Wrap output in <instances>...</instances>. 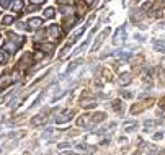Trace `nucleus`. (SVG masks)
<instances>
[{
  "mask_svg": "<svg viewBox=\"0 0 165 155\" xmlns=\"http://www.w3.org/2000/svg\"><path fill=\"white\" fill-rule=\"evenodd\" d=\"M10 36H12L13 39H12V41H8V43H5V44H3V51H7V52L13 54V52H16L18 46L23 44V38H16V36H13V34H10Z\"/></svg>",
  "mask_w": 165,
  "mask_h": 155,
  "instance_id": "nucleus-1",
  "label": "nucleus"
},
{
  "mask_svg": "<svg viewBox=\"0 0 165 155\" xmlns=\"http://www.w3.org/2000/svg\"><path fill=\"white\" fill-rule=\"evenodd\" d=\"M152 103H154L152 98H147V100H142V101H139V103H136V105L131 108V114H139V113H142L144 110H147V108H150Z\"/></svg>",
  "mask_w": 165,
  "mask_h": 155,
  "instance_id": "nucleus-2",
  "label": "nucleus"
},
{
  "mask_svg": "<svg viewBox=\"0 0 165 155\" xmlns=\"http://www.w3.org/2000/svg\"><path fill=\"white\" fill-rule=\"evenodd\" d=\"M80 105L85 108V110H88V108H93L96 103H95V100H93V96H90L88 93H85V95L82 96V100H80Z\"/></svg>",
  "mask_w": 165,
  "mask_h": 155,
  "instance_id": "nucleus-3",
  "label": "nucleus"
},
{
  "mask_svg": "<svg viewBox=\"0 0 165 155\" xmlns=\"http://www.w3.org/2000/svg\"><path fill=\"white\" fill-rule=\"evenodd\" d=\"M48 34H49L51 39H57V38H61L62 31H61V28H59L57 25H51L49 30H48Z\"/></svg>",
  "mask_w": 165,
  "mask_h": 155,
  "instance_id": "nucleus-4",
  "label": "nucleus"
},
{
  "mask_svg": "<svg viewBox=\"0 0 165 155\" xmlns=\"http://www.w3.org/2000/svg\"><path fill=\"white\" fill-rule=\"evenodd\" d=\"M46 118H48V113H39V114H36L35 118L31 119V126L33 128H36V126H39V124H43L44 121H46Z\"/></svg>",
  "mask_w": 165,
  "mask_h": 155,
  "instance_id": "nucleus-5",
  "label": "nucleus"
},
{
  "mask_svg": "<svg viewBox=\"0 0 165 155\" xmlns=\"http://www.w3.org/2000/svg\"><path fill=\"white\" fill-rule=\"evenodd\" d=\"M13 82V78L8 75V73H2V77H0V90H3V88H7L10 83Z\"/></svg>",
  "mask_w": 165,
  "mask_h": 155,
  "instance_id": "nucleus-6",
  "label": "nucleus"
},
{
  "mask_svg": "<svg viewBox=\"0 0 165 155\" xmlns=\"http://www.w3.org/2000/svg\"><path fill=\"white\" fill-rule=\"evenodd\" d=\"M74 114H75V113H74L72 110H69V111L62 113V114H61V116H59L57 119H56V121H57V124H62V123H67V121H70V118L74 116Z\"/></svg>",
  "mask_w": 165,
  "mask_h": 155,
  "instance_id": "nucleus-7",
  "label": "nucleus"
},
{
  "mask_svg": "<svg viewBox=\"0 0 165 155\" xmlns=\"http://www.w3.org/2000/svg\"><path fill=\"white\" fill-rule=\"evenodd\" d=\"M36 48H38V49H41L43 52H46V54H53L54 44H53V43H44V44H36Z\"/></svg>",
  "mask_w": 165,
  "mask_h": 155,
  "instance_id": "nucleus-8",
  "label": "nucleus"
},
{
  "mask_svg": "<svg viewBox=\"0 0 165 155\" xmlns=\"http://www.w3.org/2000/svg\"><path fill=\"white\" fill-rule=\"evenodd\" d=\"M105 121V113H95L92 116V124L88 126V128H92L93 124H98V123H103Z\"/></svg>",
  "mask_w": 165,
  "mask_h": 155,
  "instance_id": "nucleus-9",
  "label": "nucleus"
},
{
  "mask_svg": "<svg viewBox=\"0 0 165 155\" xmlns=\"http://www.w3.org/2000/svg\"><path fill=\"white\" fill-rule=\"evenodd\" d=\"M108 33H110V30H105V31H103V33H101L100 36H98V39H96V41H95V44H93V49H95V51L100 48V44L103 43V39L106 38V34H108Z\"/></svg>",
  "mask_w": 165,
  "mask_h": 155,
  "instance_id": "nucleus-10",
  "label": "nucleus"
},
{
  "mask_svg": "<svg viewBox=\"0 0 165 155\" xmlns=\"http://www.w3.org/2000/svg\"><path fill=\"white\" fill-rule=\"evenodd\" d=\"M30 61H31V52H26L23 57H21V61H20L18 65H20L21 69H26V67H28V62H30Z\"/></svg>",
  "mask_w": 165,
  "mask_h": 155,
  "instance_id": "nucleus-11",
  "label": "nucleus"
},
{
  "mask_svg": "<svg viewBox=\"0 0 165 155\" xmlns=\"http://www.w3.org/2000/svg\"><path fill=\"white\" fill-rule=\"evenodd\" d=\"M142 62H144V56H138V59H136V61L133 62V69H134L136 72H139V70H141Z\"/></svg>",
  "mask_w": 165,
  "mask_h": 155,
  "instance_id": "nucleus-12",
  "label": "nucleus"
},
{
  "mask_svg": "<svg viewBox=\"0 0 165 155\" xmlns=\"http://www.w3.org/2000/svg\"><path fill=\"white\" fill-rule=\"evenodd\" d=\"M28 25H30L31 28H41L43 26V18H30Z\"/></svg>",
  "mask_w": 165,
  "mask_h": 155,
  "instance_id": "nucleus-13",
  "label": "nucleus"
},
{
  "mask_svg": "<svg viewBox=\"0 0 165 155\" xmlns=\"http://www.w3.org/2000/svg\"><path fill=\"white\" fill-rule=\"evenodd\" d=\"M12 7L13 11H20L21 8H23V0H13V3L10 5Z\"/></svg>",
  "mask_w": 165,
  "mask_h": 155,
  "instance_id": "nucleus-14",
  "label": "nucleus"
},
{
  "mask_svg": "<svg viewBox=\"0 0 165 155\" xmlns=\"http://www.w3.org/2000/svg\"><path fill=\"white\" fill-rule=\"evenodd\" d=\"M119 82H121V85H129L131 83V73H123Z\"/></svg>",
  "mask_w": 165,
  "mask_h": 155,
  "instance_id": "nucleus-15",
  "label": "nucleus"
},
{
  "mask_svg": "<svg viewBox=\"0 0 165 155\" xmlns=\"http://www.w3.org/2000/svg\"><path fill=\"white\" fill-rule=\"evenodd\" d=\"M88 118L90 116H87V114L82 116V118H78L77 119V126H88Z\"/></svg>",
  "mask_w": 165,
  "mask_h": 155,
  "instance_id": "nucleus-16",
  "label": "nucleus"
},
{
  "mask_svg": "<svg viewBox=\"0 0 165 155\" xmlns=\"http://www.w3.org/2000/svg\"><path fill=\"white\" fill-rule=\"evenodd\" d=\"M54 13H56L54 8H46L44 10V18H54Z\"/></svg>",
  "mask_w": 165,
  "mask_h": 155,
  "instance_id": "nucleus-17",
  "label": "nucleus"
},
{
  "mask_svg": "<svg viewBox=\"0 0 165 155\" xmlns=\"http://www.w3.org/2000/svg\"><path fill=\"white\" fill-rule=\"evenodd\" d=\"M113 110L118 111V113H123V106H121V101H119V100L113 101Z\"/></svg>",
  "mask_w": 165,
  "mask_h": 155,
  "instance_id": "nucleus-18",
  "label": "nucleus"
},
{
  "mask_svg": "<svg viewBox=\"0 0 165 155\" xmlns=\"http://www.w3.org/2000/svg\"><path fill=\"white\" fill-rule=\"evenodd\" d=\"M77 149H78V150H85V152H88V153L93 152V147H88V145H85V144H78Z\"/></svg>",
  "mask_w": 165,
  "mask_h": 155,
  "instance_id": "nucleus-19",
  "label": "nucleus"
},
{
  "mask_svg": "<svg viewBox=\"0 0 165 155\" xmlns=\"http://www.w3.org/2000/svg\"><path fill=\"white\" fill-rule=\"evenodd\" d=\"M85 10H87V7H85L83 3H78V7H77V15H85Z\"/></svg>",
  "mask_w": 165,
  "mask_h": 155,
  "instance_id": "nucleus-20",
  "label": "nucleus"
},
{
  "mask_svg": "<svg viewBox=\"0 0 165 155\" xmlns=\"http://www.w3.org/2000/svg\"><path fill=\"white\" fill-rule=\"evenodd\" d=\"M61 11H62V13H64V15H72V8L70 7H66V5H62V7H61Z\"/></svg>",
  "mask_w": 165,
  "mask_h": 155,
  "instance_id": "nucleus-21",
  "label": "nucleus"
},
{
  "mask_svg": "<svg viewBox=\"0 0 165 155\" xmlns=\"http://www.w3.org/2000/svg\"><path fill=\"white\" fill-rule=\"evenodd\" d=\"M69 49H70V44H69V46H66V48L62 49V52H61V56H59L61 59H64V57H66L67 54H69Z\"/></svg>",
  "mask_w": 165,
  "mask_h": 155,
  "instance_id": "nucleus-22",
  "label": "nucleus"
},
{
  "mask_svg": "<svg viewBox=\"0 0 165 155\" xmlns=\"http://www.w3.org/2000/svg\"><path fill=\"white\" fill-rule=\"evenodd\" d=\"M13 23V16H3V25H12Z\"/></svg>",
  "mask_w": 165,
  "mask_h": 155,
  "instance_id": "nucleus-23",
  "label": "nucleus"
},
{
  "mask_svg": "<svg viewBox=\"0 0 165 155\" xmlns=\"http://www.w3.org/2000/svg\"><path fill=\"white\" fill-rule=\"evenodd\" d=\"M103 77H105V80H108V82H111V72H110V70H106V69H103Z\"/></svg>",
  "mask_w": 165,
  "mask_h": 155,
  "instance_id": "nucleus-24",
  "label": "nucleus"
},
{
  "mask_svg": "<svg viewBox=\"0 0 165 155\" xmlns=\"http://www.w3.org/2000/svg\"><path fill=\"white\" fill-rule=\"evenodd\" d=\"M0 3H2L3 8H8L10 7V0H0Z\"/></svg>",
  "mask_w": 165,
  "mask_h": 155,
  "instance_id": "nucleus-25",
  "label": "nucleus"
},
{
  "mask_svg": "<svg viewBox=\"0 0 165 155\" xmlns=\"http://www.w3.org/2000/svg\"><path fill=\"white\" fill-rule=\"evenodd\" d=\"M57 2H59L61 5H70V3L74 2V0H57Z\"/></svg>",
  "mask_w": 165,
  "mask_h": 155,
  "instance_id": "nucleus-26",
  "label": "nucleus"
},
{
  "mask_svg": "<svg viewBox=\"0 0 165 155\" xmlns=\"http://www.w3.org/2000/svg\"><path fill=\"white\" fill-rule=\"evenodd\" d=\"M159 106H160L162 110H165V96H163V98H160V101H159Z\"/></svg>",
  "mask_w": 165,
  "mask_h": 155,
  "instance_id": "nucleus-27",
  "label": "nucleus"
},
{
  "mask_svg": "<svg viewBox=\"0 0 165 155\" xmlns=\"http://www.w3.org/2000/svg\"><path fill=\"white\" fill-rule=\"evenodd\" d=\"M44 36V30H39L38 33H36V39H39V38H43Z\"/></svg>",
  "mask_w": 165,
  "mask_h": 155,
  "instance_id": "nucleus-28",
  "label": "nucleus"
},
{
  "mask_svg": "<svg viewBox=\"0 0 165 155\" xmlns=\"http://www.w3.org/2000/svg\"><path fill=\"white\" fill-rule=\"evenodd\" d=\"M121 96H124V98H133V95H131V93H128V91H124V93L121 91Z\"/></svg>",
  "mask_w": 165,
  "mask_h": 155,
  "instance_id": "nucleus-29",
  "label": "nucleus"
},
{
  "mask_svg": "<svg viewBox=\"0 0 165 155\" xmlns=\"http://www.w3.org/2000/svg\"><path fill=\"white\" fill-rule=\"evenodd\" d=\"M131 128H136V124H133V123H128V124H124V129H131Z\"/></svg>",
  "mask_w": 165,
  "mask_h": 155,
  "instance_id": "nucleus-30",
  "label": "nucleus"
},
{
  "mask_svg": "<svg viewBox=\"0 0 165 155\" xmlns=\"http://www.w3.org/2000/svg\"><path fill=\"white\" fill-rule=\"evenodd\" d=\"M30 2H31L33 5H39V3H43L44 0H30Z\"/></svg>",
  "mask_w": 165,
  "mask_h": 155,
  "instance_id": "nucleus-31",
  "label": "nucleus"
},
{
  "mask_svg": "<svg viewBox=\"0 0 165 155\" xmlns=\"http://www.w3.org/2000/svg\"><path fill=\"white\" fill-rule=\"evenodd\" d=\"M5 62V56H3V52H0V64H3Z\"/></svg>",
  "mask_w": 165,
  "mask_h": 155,
  "instance_id": "nucleus-32",
  "label": "nucleus"
},
{
  "mask_svg": "<svg viewBox=\"0 0 165 155\" xmlns=\"http://www.w3.org/2000/svg\"><path fill=\"white\" fill-rule=\"evenodd\" d=\"M57 147H59V149H66V147H69V144H67V142H64V144H59Z\"/></svg>",
  "mask_w": 165,
  "mask_h": 155,
  "instance_id": "nucleus-33",
  "label": "nucleus"
},
{
  "mask_svg": "<svg viewBox=\"0 0 165 155\" xmlns=\"http://www.w3.org/2000/svg\"><path fill=\"white\" fill-rule=\"evenodd\" d=\"M96 2V0H85V3H87V5H93Z\"/></svg>",
  "mask_w": 165,
  "mask_h": 155,
  "instance_id": "nucleus-34",
  "label": "nucleus"
}]
</instances>
